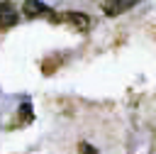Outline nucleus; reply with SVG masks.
Masks as SVG:
<instances>
[{"instance_id":"nucleus-1","label":"nucleus","mask_w":156,"mask_h":154,"mask_svg":"<svg viewBox=\"0 0 156 154\" xmlns=\"http://www.w3.org/2000/svg\"><path fill=\"white\" fill-rule=\"evenodd\" d=\"M136 2H139V0H105V2H102V10H105L107 17H117V15L127 12L129 7H134Z\"/></svg>"},{"instance_id":"nucleus-2","label":"nucleus","mask_w":156,"mask_h":154,"mask_svg":"<svg viewBox=\"0 0 156 154\" xmlns=\"http://www.w3.org/2000/svg\"><path fill=\"white\" fill-rule=\"evenodd\" d=\"M17 24V10L12 2H0V29H10Z\"/></svg>"},{"instance_id":"nucleus-3","label":"nucleus","mask_w":156,"mask_h":154,"mask_svg":"<svg viewBox=\"0 0 156 154\" xmlns=\"http://www.w3.org/2000/svg\"><path fill=\"white\" fill-rule=\"evenodd\" d=\"M27 17H39V15H44V12H49V7L41 2V0H27L24 2V10H22Z\"/></svg>"},{"instance_id":"nucleus-4","label":"nucleus","mask_w":156,"mask_h":154,"mask_svg":"<svg viewBox=\"0 0 156 154\" xmlns=\"http://www.w3.org/2000/svg\"><path fill=\"white\" fill-rule=\"evenodd\" d=\"M63 20H66V22H71L73 27H78V29H88V24H90V20H88L83 12H68Z\"/></svg>"},{"instance_id":"nucleus-5","label":"nucleus","mask_w":156,"mask_h":154,"mask_svg":"<svg viewBox=\"0 0 156 154\" xmlns=\"http://www.w3.org/2000/svg\"><path fill=\"white\" fill-rule=\"evenodd\" d=\"M78 149H80V152H83V154H98V152H95V149H93V147H88V144H85V142H83V144H78Z\"/></svg>"}]
</instances>
